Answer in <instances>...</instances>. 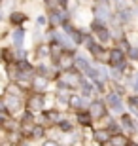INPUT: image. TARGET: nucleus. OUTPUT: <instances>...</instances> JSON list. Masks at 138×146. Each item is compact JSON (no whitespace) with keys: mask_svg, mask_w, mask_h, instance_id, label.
Segmentation results:
<instances>
[{"mask_svg":"<svg viewBox=\"0 0 138 146\" xmlns=\"http://www.w3.org/2000/svg\"><path fill=\"white\" fill-rule=\"evenodd\" d=\"M46 106V97H44L42 91H34L32 95H28L27 99V108L32 110V112H36V110H42Z\"/></svg>","mask_w":138,"mask_h":146,"instance_id":"obj_1","label":"nucleus"},{"mask_svg":"<svg viewBox=\"0 0 138 146\" xmlns=\"http://www.w3.org/2000/svg\"><path fill=\"white\" fill-rule=\"evenodd\" d=\"M64 21H68V11L51 8L49 17H48V23H49V25H51V27H59V25H63Z\"/></svg>","mask_w":138,"mask_h":146,"instance_id":"obj_2","label":"nucleus"},{"mask_svg":"<svg viewBox=\"0 0 138 146\" xmlns=\"http://www.w3.org/2000/svg\"><path fill=\"white\" fill-rule=\"evenodd\" d=\"M25 36H27L25 29L23 27H15L13 31H11V34H10L11 46H13V48H23V46H25Z\"/></svg>","mask_w":138,"mask_h":146,"instance_id":"obj_3","label":"nucleus"},{"mask_svg":"<svg viewBox=\"0 0 138 146\" xmlns=\"http://www.w3.org/2000/svg\"><path fill=\"white\" fill-rule=\"evenodd\" d=\"M93 33L96 34V38H98L102 44H106L108 40H110V36H112V34L108 33V29L102 25V21H96V19H95V23H93Z\"/></svg>","mask_w":138,"mask_h":146,"instance_id":"obj_4","label":"nucleus"},{"mask_svg":"<svg viewBox=\"0 0 138 146\" xmlns=\"http://www.w3.org/2000/svg\"><path fill=\"white\" fill-rule=\"evenodd\" d=\"M125 61V51H123L121 48H114L108 51V63H110L112 66H117L119 63H123Z\"/></svg>","mask_w":138,"mask_h":146,"instance_id":"obj_5","label":"nucleus"},{"mask_svg":"<svg viewBox=\"0 0 138 146\" xmlns=\"http://www.w3.org/2000/svg\"><path fill=\"white\" fill-rule=\"evenodd\" d=\"M6 108H8V114H17L21 110V97L8 95V97H6Z\"/></svg>","mask_w":138,"mask_h":146,"instance_id":"obj_6","label":"nucleus"},{"mask_svg":"<svg viewBox=\"0 0 138 146\" xmlns=\"http://www.w3.org/2000/svg\"><path fill=\"white\" fill-rule=\"evenodd\" d=\"M106 104L110 106L112 110H116V112H121V110H123L121 95H119V93H110V95L106 97Z\"/></svg>","mask_w":138,"mask_h":146,"instance_id":"obj_7","label":"nucleus"},{"mask_svg":"<svg viewBox=\"0 0 138 146\" xmlns=\"http://www.w3.org/2000/svg\"><path fill=\"white\" fill-rule=\"evenodd\" d=\"M91 108V116H93V119H102L106 118V106H104V103H98V101H95V103L89 106Z\"/></svg>","mask_w":138,"mask_h":146,"instance_id":"obj_8","label":"nucleus"},{"mask_svg":"<svg viewBox=\"0 0 138 146\" xmlns=\"http://www.w3.org/2000/svg\"><path fill=\"white\" fill-rule=\"evenodd\" d=\"M8 19H10V23L13 27H19V25H23V23L27 21L28 17H27V13H23V11H11L10 15H8Z\"/></svg>","mask_w":138,"mask_h":146,"instance_id":"obj_9","label":"nucleus"},{"mask_svg":"<svg viewBox=\"0 0 138 146\" xmlns=\"http://www.w3.org/2000/svg\"><path fill=\"white\" fill-rule=\"evenodd\" d=\"M95 15H96V21H106V17L110 15V8H108L106 2H100V4L96 6V10H95Z\"/></svg>","mask_w":138,"mask_h":146,"instance_id":"obj_10","label":"nucleus"},{"mask_svg":"<svg viewBox=\"0 0 138 146\" xmlns=\"http://www.w3.org/2000/svg\"><path fill=\"white\" fill-rule=\"evenodd\" d=\"M89 51L93 53V57H95V59H98V61H106L108 59L106 53H104V48H102L100 44H96V42H93L89 46Z\"/></svg>","mask_w":138,"mask_h":146,"instance_id":"obj_11","label":"nucleus"},{"mask_svg":"<svg viewBox=\"0 0 138 146\" xmlns=\"http://www.w3.org/2000/svg\"><path fill=\"white\" fill-rule=\"evenodd\" d=\"M32 87H34V91H46V87H48V78L46 76H40L36 74L32 78Z\"/></svg>","mask_w":138,"mask_h":146,"instance_id":"obj_12","label":"nucleus"},{"mask_svg":"<svg viewBox=\"0 0 138 146\" xmlns=\"http://www.w3.org/2000/svg\"><path fill=\"white\" fill-rule=\"evenodd\" d=\"M78 123L81 125V127H89L91 123H93V116H91V112H85V110H78Z\"/></svg>","mask_w":138,"mask_h":146,"instance_id":"obj_13","label":"nucleus"},{"mask_svg":"<svg viewBox=\"0 0 138 146\" xmlns=\"http://www.w3.org/2000/svg\"><path fill=\"white\" fill-rule=\"evenodd\" d=\"M68 104L72 106V108H76V110H85V106H87L85 99L80 97V95H72V97L68 99Z\"/></svg>","mask_w":138,"mask_h":146,"instance_id":"obj_14","label":"nucleus"},{"mask_svg":"<svg viewBox=\"0 0 138 146\" xmlns=\"http://www.w3.org/2000/svg\"><path fill=\"white\" fill-rule=\"evenodd\" d=\"M110 137V133H108L106 129H96L95 133H93V139H95V142H98V144H108V139Z\"/></svg>","mask_w":138,"mask_h":146,"instance_id":"obj_15","label":"nucleus"},{"mask_svg":"<svg viewBox=\"0 0 138 146\" xmlns=\"http://www.w3.org/2000/svg\"><path fill=\"white\" fill-rule=\"evenodd\" d=\"M121 127L127 131V133H131V135H133L134 131H136V125H134L133 118H131V116H127V114H125V116L121 118Z\"/></svg>","mask_w":138,"mask_h":146,"instance_id":"obj_16","label":"nucleus"},{"mask_svg":"<svg viewBox=\"0 0 138 146\" xmlns=\"http://www.w3.org/2000/svg\"><path fill=\"white\" fill-rule=\"evenodd\" d=\"M30 137H34V139H44V137H46V127H44V123H34L32 125Z\"/></svg>","mask_w":138,"mask_h":146,"instance_id":"obj_17","label":"nucleus"},{"mask_svg":"<svg viewBox=\"0 0 138 146\" xmlns=\"http://www.w3.org/2000/svg\"><path fill=\"white\" fill-rule=\"evenodd\" d=\"M80 87H81V95L83 97H89L91 93H93V89H95V86L89 84V82H85L83 78H80Z\"/></svg>","mask_w":138,"mask_h":146,"instance_id":"obj_18","label":"nucleus"},{"mask_svg":"<svg viewBox=\"0 0 138 146\" xmlns=\"http://www.w3.org/2000/svg\"><path fill=\"white\" fill-rule=\"evenodd\" d=\"M57 125H59V129L63 131V133H70V131H72V127H74L70 119H63V118L57 121Z\"/></svg>","mask_w":138,"mask_h":146,"instance_id":"obj_19","label":"nucleus"},{"mask_svg":"<svg viewBox=\"0 0 138 146\" xmlns=\"http://www.w3.org/2000/svg\"><path fill=\"white\" fill-rule=\"evenodd\" d=\"M74 65H76V68H78V70H81V72H85L91 66L89 63H87V59H85V57H76Z\"/></svg>","mask_w":138,"mask_h":146,"instance_id":"obj_20","label":"nucleus"},{"mask_svg":"<svg viewBox=\"0 0 138 146\" xmlns=\"http://www.w3.org/2000/svg\"><path fill=\"white\" fill-rule=\"evenodd\" d=\"M6 91H8V95H17V97H21V86H19L17 82H13V84H8Z\"/></svg>","mask_w":138,"mask_h":146,"instance_id":"obj_21","label":"nucleus"},{"mask_svg":"<svg viewBox=\"0 0 138 146\" xmlns=\"http://www.w3.org/2000/svg\"><path fill=\"white\" fill-rule=\"evenodd\" d=\"M108 144H117V146H123V144H129V141L125 139L123 135H119V133H116V135L112 137L110 141H108Z\"/></svg>","mask_w":138,"mask_h":146,"instance_id":"obj_22","label":"nucleus"},{"mask_svg":"<svg viewBox=\"0 0 138 146\" xmlns=\"http://www.w3.org/2000/svg\"><path fill=\"white\" fill-rule=\"evenodd\" d=\"M117 15H119V19H121V21H127L129 23L131 19H133V10H131V8H123Z\"/></svg>","mask_w":138,"mask_h":146,"instance_id":"obj_23","label":"nucleus"},{"mask_svg":"<svg viewBox=\"0 0 138 146\" xmlns=\"http://www.w3.org/2000/svg\"><path fill=\"white\" fill-rule=\"evenodd\" d=\"M106 131H108V133H114V135H116V133H119V123H117L116 119H110V121H108Z\"/></svg>","mask_w":138,"mask_h":146,"instance_id":"obj_24","label":"nucleus"},{"mask_svg":"<svg viewBox=\"0 0 138 146\" xmlns=\"http://www.w3.org/2000/svg\"><path fill=\"white\" fill-rule=\"evenodd\" d=\"M36 53H38V57H48L49 55V46H38Z\"/></svg>","mask_w":138,"mask_h":146,"instance_id":"obj_25","label":"nucleus"},{"mask_svg":"<svg viewBox=\"0 0 138 146\" xmlns=\"http://www.w3.org/2000/svg\"><path fill=\"white\" fill-rule=\"evenodd\" d=\"M127 103H129V106H131V108H134L138 112V95H131V97L127 99Z\"/></svg>","mask_w":138,"mask_h":146,"instance_id":"obj_26","label":"nucleus"},{"mask_svg":"<svg viewBox=\"0 0 138 146\" xmlns=\"http://www.w3.org/2000/svg\"><path fill=\"white\" fill-rule=\"evenodd\" d=\"M127 53H129V59H133V61H138V48H129L127 49Z\"/></svg>","mask_w":138,"mask_h":146,"instance_id":"obj_27","label":"nucleus"},{"mask_svg":"<svg viewBox=\"0 0 138 146\" xmlns=\"http://www.w3.org/2000/svg\"><path fill=\"white\" fill-rule=\"evenodd\" d=\"M36 23H38V27H46V25H48V17L46 15H38Z\"/></svg>","mask_w":138,"mask_h":146,"instance_id":"obj_28","label":"nucleus"},{"mask_svg":"<svg viewBox=\"0 0 138 146\" xmlns=\"http://www.w3.org/2000/svg\"><path fill=\"white\" fill-rule=\"evenodd\" d=\"M0 112L8 114V108H6V99H2V97H0Z\"/></svg>","mask_w":138,"mask_h":146,"instance_id":"obj_29","label":"nucleus"},{"mask_svg":"<svg viewBox=\"0 0 138 146\" xmlns=\"http://www.w3.org/2000/svg\"><path fill=\"white\" fill-rule=\"evenodd\" d=\"M44 4L48 6V8H55L57 6V0H44Z\"/></svg>","mask_w":138,"mask_h":146,"instance_id":"obj_30","label":"nucleus"},{"mask_svg":"<svg viewBox=\"0 0 138 146\" xmlns=\"http://www.w3.org/2000/svg\"><path fill=\"white\" fill-rule=\"evenodd\" d=\"M4 21H6V13L2 10V6H0V23H4Z\"/></svg>","mask_w":138,"mask_h":146,"instance_id":"obj_31","label":"nucleus"},{"mask_svg":"<svg viewBox=\"0 0 138 146\" xmlns=\"http://www.w3.org/2000/svg\"><path fill=\"white\" fill-rule=\"evenodd\" d=\"M2 2H4V0H0V6H2Z\"/></svg>","mask_w":138,"mask_h":146,"instance_id":"obj_32","label":"nucleus"},{"mask_svg":"<svg viewBox=\"0 0 138 146\" xmlns=\"http://www.w3.org/2000/svg\"><path fill=\"white\" fill-rule=\"evenodd\" d=\"M15 2H23V0H15Z\"/></svg>","mask_w":138,"mask_h":146,"instance_id":"obj_33","label":"nucleus"}]
</instances>
